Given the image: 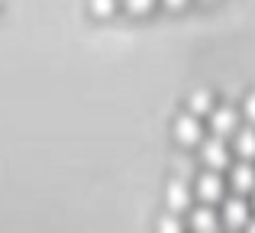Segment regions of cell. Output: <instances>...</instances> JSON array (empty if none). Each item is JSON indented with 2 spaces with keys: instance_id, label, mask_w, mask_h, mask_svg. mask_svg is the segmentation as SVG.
Instances as JSON below:
<instances>
[{
  "instance_id": "8992f818",
  "label": "cell",
  "mask_w": 255,
  "mask_h": 233,
  "mask_svg": "<svg viewBox=\"0 0 255 233\" xmlns=\"http://www.w3.org/2000/svg\"><path fill=\"white\" fill-rule=\"evenodd\" d=\"M233 188H236L239 195L255 188V169L249 165V159H246L243 165H236V169H233Z\"/></svg>"
},
{
  "instance_id": "5b68a950",
  "label": "cell",
  "mask_w": 255,
  "mask_h": 233,
  "mask_svg": "<svg viewBox=\"0 0 255 233\" xmlns=\"http://www.w3.org/2000/svg\"><path fill=\"white\" fill-rule=\"evenodd\" d=\"M223 221L230 224V227H243L246 221H249V204L243 201V198H230L223 208Z\"/></svg>"
},
{
  "instance_id": "6da1fadb",
  "label": "cell",
  "mask_w": 255,
  "mask_h": 233,
  "mask_svg": "<svg viewBox=\"0 0 255 233\" xmlns=\"http://www.w3.org/2000/svg\"><path fill=\"white\" fill-rule=\"evenodd\" d=\"M200 133H204V126H200L197 114H184V117L174 120V139L178 143L194 146V143H200Z\"/></svg>"
},
{
  "instance_id": "3957f363",
  "label": "cell",
  "mask_w": 255,
  "mask_h": 233,
  "mask_svg": "<svg viewBox=\"0 0 255 233\" xmlns=\"http://www.w3.org/2000/svg\"><path fill=\"white\" fill-rule=\"evenodd\" d=\"M200 156H204V162L210 165V169H226V162H230V152H226L223 136H213L210 143H204L200 146Z\"/></svg>"
},
{
  "instance_id": "9c48e42d",
  "label": "cell",
  "mask_w": 255,
  "mask_h": 233,
  "mask_svg": "<svg viewBox=\"0 0 255 233\" xmlns=\"http://www.w3.org/2000/svg\"><path fill=\"white\" fill-rule=\"evenodd\" d=\"M236 152L243 159H255V130L249 126V130H239L236 136Z\"/></svg>"
},
{
  "instance_id": "ba28073f",
  "label": "cell",
  "mask_w": 255,
  "mask_h": 233,
  "mask_svg": "<svg viewBox=\"0 0 255 233\" xmlns=\"http://www.w3.org/2000/svg\"><path fill=\"white\" fill-rule=\"evenodd\" d=\"M191 227L210 233L213 227H217V214H213L210 208H194V211H191Z\"/></svg>"
},
{
  "instance_id": "30bf717a",
  "label": "cell",
  "mask_w": 255,
  "mask_h": 233,
  "mask_svg": "<svg viewBox=\"0 0 255 233\" xmlns=\"http://www.w3.org/2000/svg\"><path fill=\"white\" fill-rule=\"evenodd\" d=\"M187 107H191V114L204 117V114H210V110H213V97L207 94V91H194V94H191V104H187Z\"/></svg>"
},
{
  "instance_id": "7c38bea8",
  "label": "cell",
  "mask_w": 255,
  "mask_h": 233,
  "mask_svg": "<svg viewBox=\"0 0 255 233\" xmlns=\"http://www.w3.org/2000/svg\"><path fill=\"white\" fill-rule=\"evenodd\" d=\"M113 6H117V0H91V10L97 13V16H107V13H113Z\"/></svg>"
},
{
  "instance_id": "277c9868",
  "label": "cell",
  "mask_w": 255,
  "mask_h": 233,
  "mask_svg": "<svg viewBox=\"0 0 255 233\" xmlns=\"http://www.w3.org/2000/svg\"><path fill=\"white\" fill-rule=\"evenodd\" d=\"M210 130H213V136H230V133H236V130H239V114H236L233 107H220V110H213Z\"/></svg>"
},
{
  "instance_id": "2e32d148",
  "label": "cell",
  "mask_w": 255,
  "mask_h": 233,
  "mask_svg": "<svg viewBox=\"0 0 255 233\" xmlns=\"http://www.w3.org/2000/svg\"><path fill=\"white\" fill-rule=\"evenodd\" d=\"M249 227H252V230H255V221H252V224H249Z\"/></svg>"
},
{
  "instance_id": "5bb4252c",
  "label": "cell",
  "mask_w": 255,
  "mask_h": 233,
  "mask_svg": "<svg viewBox=\"0 0 255 233\" xmlns=\"http://www.w3.org/2000/svg\"><path fill=\"white\" fill-rule=\"evenodd\" d=\"M246 117H249V123H255V94H249V101H246Z\"/></svg>"
},
{
  "instance_id": "8fae6325",
  "label": "cell",
  "mask_w": 255,
  "mask_h": 233,
  "mask_svg": "<svg viewBox=\"0 0 255 233\" xmlns=\"http://www.w3.org/2000/svg\"><path fill=\"white\" fill-rule=\"evenodd\" d=\"M123 6L129 13H149L152 6H155V0H123Z\"/></svg>"
},
{
  "instance_id": "52a82bcc",
  "label": "cell",
  "mask_w": 255,
  "mask_h": 233,
  "mask_svg": "<svg viewBox=\"0 0 255 233\" xmlns=\"http://www.w3.org/2000/svg\"><path fill=\"white\" fill-rule=\"evenodd\" d=\"M168 208L171 211H187V208H191V191H187L181 182L168 185Z\"/></svg>"
},
{
  "instance_id": "4fadbf2b",
  "label": "cell",
  "mask_w": 255,
  "mask_h": 233,
  "mask_svg": "<svg viewBox=\"0 0 255 233\" xmlns=\"http://www.w3.org/2000/svg\"><path fill=\"white\" fill-rule=\"evenodd\" d=\"M158 230H165V233H178L181 230V224H178V217H162V221H158Z\"/></svg>"
},
{
  "instance_id": "9a60e30c",
  "label": "cell",
  "mask_w": 255,
  "mask_h": 233,
  "mask_svg": "<svg viewBox=\"0 0 255 233\" xmlns=\"http://www.w3.org/2000/svg\"><path fill=\"white\" fill-rule=\"evenodd\" d=\"M162 3H165V6H168V10H181V6H184V3H187V0H162Z\"/></svg>"
},
{
  "instance_id": "7a4b0ae2",
  "label": "cell",
  "mask_w": 255,
  "mask_h": 233,
  "mask_svg": "<svg viewBox=\"0 0 255 233\" xmlns=\"http://www.w3.org/2000/svg\"><path fill=\"white\" fill-rule=\"evenodd\" d=\"M197 198L200 201H220L223 198V178H220V169H210L197 178Z\"/></svg>"
}]
</instances>
